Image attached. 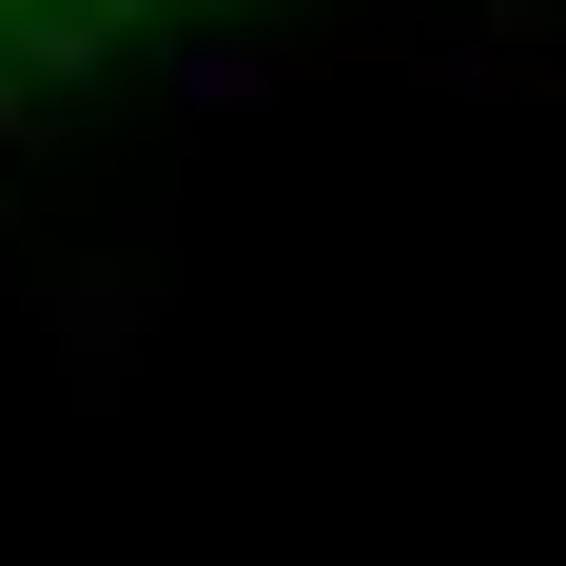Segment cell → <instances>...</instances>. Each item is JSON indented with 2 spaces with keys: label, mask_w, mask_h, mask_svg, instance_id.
Returning <instances> with one entry per match:
<instances>
[{
  "label": "cell",
  "mask_w": 566,
  "mask_h": 566,
  "mask_svg": "<svg viewBox=\"0 0 566 566\" xmlns=\"http://www.w3.org/2000/svg\"><path fill=\"white\" fill-rule=\"evenodd\" d=\"M59 352L117 371V352H137V274H59Z\"/></svg>",
  "instance_id": "cell-1"
},
{
  "label": "cell",
  "mask_w": 566,
  "mask_h": 566,
  "mask_svg": "<svg viewBox=\"0 0 566 566\" xmlns=\"http://www.w3.org/2000/svg\"><path fill=\"white\" fill-rule=\"evenodd\" d=\"M40 137H59V78H40V59H0V157H40Z\"/></svg>",
  "instance_id": "cell-2"
}]
</instances>
